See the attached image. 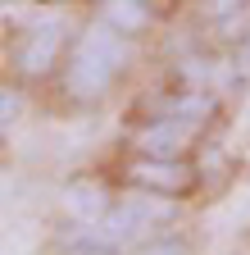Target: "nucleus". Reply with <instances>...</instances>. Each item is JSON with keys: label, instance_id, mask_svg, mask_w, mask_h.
<instances>
[{"label": "nucleus", "instance_id": "nucleus-5", "mask_svg": "<svg viewBox=\"0 0 250 255\" xmlns=\"http://www.w3.org/2000/svg\"><path fill=\"white\" fill-rule=\"evenodd\" d=\"M191 132H196L191 123H182V119H173V114H160V119L141 123L132 141H137V155H164V159H182V150H186V141H191Z\"/></svg>", "mask_w": 250, "mask_h": 255}, {"label": "nucleus", "instance_id": "nucleus-2", "mask_svg": "<svg viewBox=\"0 0 250 255\" xmlns=\"http://www.w3.org/2000/svg\"><path fill=\"white\" fill-rule=\"evenodd\" d=\"M118 73H123L118 64H109L100 50H91V46H82V41H78V50H73V59L64 64L59 82H64V96H69V101L91 105V101H100V96L109 91V82H114Z\"/></svg>", "mask_w": 250, "mask_h": 255}, {"label": "nucleus", "instance_id": "nucleus-10", "mask_svg": "<svg viewBox=\"0 0 250 255\" xmlns=\"http://www.w3.org/2000/svg\"><path fill=\"white\" fill-rule=\"evenodd\" d=\"M23 114V96L14 91V82L5 87V91H0V123H5V128H14V119Z\"/></svg>", "mask_w": 250, "mask_h": 255}, {"label": "nucleus", "instance_id": "nucleus-12", "mask_svg": "<svg viewBox=\"0 0 250 255\" xmlns=\"http://www.w3.org/2000/svg\"><path fill=\"white\" fill-rule=\"evenodd\" d=\"M232 5H246V0H214V14H228Z\"/></svg>", "mask_w": 250, "mask_h": 255}, {"label": "nucleus", "instance_id": "nucleus-9", "mask_svg": "<svg viewBox=\"0 0 250 255\" xmlns=\"http://www.w3.org/2000/svg\"><path fill=\"white\" fill-rule=\"evenodd\" d=\"M246 32H250V14H246V9H241V14H232V9L218 14V37H223V41H237V46H241Z\"/></svg>", "mask_w": 250, "mask_h": 255}, {"label": "nucleus", "instance_id": "nucleus-7", "mask_svg": "<svg viewBox=\"0 0 250 255\" xmlns=\"http://www.w3.org/2000/svg\"><path fill=\"white\" fill-rule=\"evenodd\" d=\"M214 110H218V101H214V91H200V87H191V91H182V96H168V105L160 110V114H173V119H182V123H191L196 132L214 119Z\"/></svg>", "mask_w": 250, "mask_h": 255}, {"label": "nucleus", "instance_id": "nucleus-8", "mask_svg": "<svg viewBox=\"0 0 250 255\" xmlns=\"http://www.w3.org/2000/svg\"><path fill=\"white\" fill-rule=\"evenodd\" d=\"M105 23H114L118 32H128V37H141V32L150 27V0H105V9H100Z\"/></svg>", "mask_w": 250, "mask_h": 255}, {"label": "nucleus", "instance_id": "nucleus-11", "mask_svg": "<svg viewBox=\"0 0 250 255\" xmlns=\"http://www.w3.org/2000/svg\"><path fill=\"white\" fill-rule=\"evenodd\" d=\"M209 73H214V59H186L182 64V82H191V87H200Z\"/></svg>", "mask_w": 250, "mask_h": 255}, {"label": "nucleus", "instance_id": "nucleus-4", "mask_svg": "<svg viewBox=\"0 0 250 255\" xmlns=\"http://www.w3.org/2000/svg\"><path fill=\"white\" fill-rule=\"evenodd\" d=\"M128 182L141 191H160V196H186L196 187V169H186L182 159H164V155H137L128 164Z\"/></svg>", "mask_w": 250, "mask_h": 255}, {"label": "nucleus", "instance_id": "nucleus-6", "mask_svg": "<svg viewBox=\"0 0 250 255\" xmlns=\"http://www.w3.org/2000/svg\"><path fill=\"white\" fill-rule=\"evenodd\" d=\"M59 201H64V210H69L78 223H105V214H109V196H105V187H100V182H91V178L69 182Z\"/></svg>", "mask_w": 250, "mask_h": 255}, {"label": "nucleus", "instance_id": "nucleus-1", "mask_svg": "<svg viewBox=\"0 0 250 255\" xmlns=\"http://www.w3.org/2000/svg\"><path fill=\"white\" fill-rule=\"evenodd\" d=\"M173 196H160V191H146L141 187V196H128V201H118V205H109V214H105V233L123 246V242H146L160 223H168L173 219V205H168Z\"/></svg>", "mask_w": 250, "mask_h": 255}, {"label": "nucleus", "instance_id": "nucleus-3", "mask_svg": "<svg viewBox=\"0 0 250 255\" xmlns=\"http://www.w3.org/2000/svg\"><path fill=\"white\" fill-rule=\"evenodd\" d=\"M59 50H64V27H59V18H37L32 27L23 32L18 50H14V69H18V78L37 82V78L55 73Z\"/></svg>", "mask_w": 250, "mask_h": 255}]
</instances>
